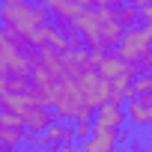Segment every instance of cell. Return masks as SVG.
<instances>
[{
    "instance_id": "obj_28",
    "label": "cell",
    "mask_w": 152,
    "mask_h": 152,
    "mask_svg": "<svg viewBox=\"0 0 152 152\" xmlns=\"http://www.w3.org/2000/svg\"><path fill=\"white\" fill-rule=\"evenodd\" d=\"M75 152H84V149H81V146H75Z\"/></svg>"
},
{
    "instance_id": "obj_11",
    "label": "cell",
    "mask_w": 152,
    "mask_h": 152,
    "mask_svg": "<svg viewBox=\"0 0 152 152\" xmlns=\"http://www.w3.org/2000/svg\"><path fill=\"white\" fill-rule=\"evenodd\" d=\"M113 21H116L122 30H131V27H137V21H140V9H137L134 3H119V6L113 9Z\"/></svg>"
},
{
    "instance_id": "obj_7",
    "label": "cell",
    "mask_w": 152,
    "mask_h": 152,
    "mask_svg": "<svg viewBox=\"0 0 152 152\" xmlns=\"http://www.w3.org/2000/svg\"><path fill=\"white\" fill-rule=\"evenodd\" d=\"M0 102H3V110L18 113V116H24L27 110L39 107V104L33 102V96H30V93H3V96H0Z\"/></svg>"
},
{
    "instance_id": "obj_21",
    "label": "cell",
    "mask_w": 152,
    "mask_h": 152,
    "mask_svg": "<svg viewBox=\"0 0 152 152\" xmlns=\"http://www.w3.org/2000/svg\"><path fill=\"white\" fill-rule=\"evenodd\" d=\"M78 3H81L84 9H96V0H78Z\"/></svg>"
},
{
    "instance_id": "obj_29",
    "label": "cell",
    "mask_w": 152,
    "mask_h": 152,
    "mask_svg": "<svg viewBox=\"0 0 152 152\" xmlns=\"http://www.w3.org/2000/svg\"><path fill=\"white\" fill-rule=\"evenodd\" d=\"M0 113H3V102H0Z\"/></svg>"
},
{
    "instance_id": "obj_3",
    "label": "cell",
    "mask_w": 152,
    "mask_h": 152,
    "mask_svg": "<svg viewBox=\"0 0 152 152\" xmlns=\"http://www.w3.org/2000/svg\"><path fill=\"white\" fill-rule=\"evenodd\" d=\"M78 87H81V96H84V104L90 107V110H96V107H102L104 102H110V84L104 81V78H99L96 72H87L84 78L78 81Z\"/></svg>"
},
{
    "instance_id": "obj_4",
    "label": "cell",
    "mask_w": 152,
    "mask_h": 152,
    "mask_svg": "<svg viewBox=\"0 0 152 152\" xmlns=\"http://www.w3.org/2000/svg\"><path fill=\"white\" fill-rule=\"evenodd\" d=\"M99 113H96V119H93V131H99V128H107V131H116L122 122H125V113H122V107H113L110 102H104L102 107H96Z\"/></svg>"
},
{
    "instance_id": "obj_13",
    "label": "cell",
    "mask_w": 152,
    "mask_h": 152,
    "mask_svg": "<svg viewBox=\"0 0 152 152\" xmlns=\"http://www.w3.org/2000/svg\"><path fill=\"white\" fill-rule=\"evenodd\" d=\"M131 87H134V93H137V96L152 93V72H146V75H140V78H134V81H131Z\"/></svg>"
},
{
    "instance_id": "obj_14",
    "label": "cell",
    "mask_w": 152,
    "mask_h": 152,
    "mask_svg": "<svg viewBox=\"0 0 152 152\" xmlns=\"http://www.w3.org/2000/svg\"><path fill=\"white\" fill-rule=\"evenodd\" d=\"M0 128H21V131H24V122H21V116H18V113L3 110V113H0Z\"/></svg>"
},
{
    "instance_id": "obj_9",
    "label": "cell",
    "mask_w": 152,
    "mask_h": 152,
    "mask_svg": "<svg viewBox=\"0 0 152 152\" xmlns=\"http://www.w3.org/2000/svg\"><path fill=\"white\" fill-rule=\"evenodd\" d=\"M125 69H128V63H125V60H119L113 51H107V54L102 57V63L96 66V75H99V78H104V81L110 84L113 78H119V75H122Z\"/></svg>"
},
{
    "instance_id": "obj_19",
    "label": "cell",
    "mask_w": 152,
    "mask_h": 152,
    "mask_svg": "<svg viewBox=\"0 0 152 152\" xmlns=\"http://www.w3.org/2000/svg\"><path fill=\"white\" fill-rule=\"evenodd\" d=\"M57 152H75V146H72V143H60V146H57Z\"/></svg>"
},
{
    "instance_id": "obj_24",
    "label": "cell",
    "mask_w": 152,
    "mask_h": 152,
    "mask_svg": "<svg viewBox=\"0 0 152 152\" xmlns=\"http://www.w3.org/2000/svg\"><path fill=\"white\" fill-rule=\"evenodd\" d=\"M0 3L6 6V3H30V0H0Z\"/></svg>"
},
{
    "instance_id": "obj_25",
    "label": "cell",
    "mask_w": 152,
    "mask_h": 152,
    "mask_svg": "<svg viewBox=\"0 0 152 152\" xmlns=\"http://www.w3.org/2000/svg\"><path fill=\"white\" fill-rule=\"evenodd\" d=\"M39 152H57V146H39Z\"/></svg>"
},
{
    "instance_id": "obj_1",
    "label": "cell",
    "mask_w": 152,
    "mask_h": 152,
    "mask_svg": "<svg viewBox=\"0 0 152 152\" xmlns=\"http://www.w3.org/2000/svg\"><path fill=\"white\" fill-rule=\"evenodd\" d=\"M48 15L51 12L42 3H6V6H0V21L6 24V30H15L24 42L36 27L48 24Z\"/></svg>"
},
{
    "instance_id": "obj_10",
    "label": "cell",
    "mask_w": 152,
    "mask_h": 152,
    "mask_svg": "<svg viewBox=\"0 0 152 152\" xmlns=\"http://www.w3.org/2000/svg\"><path fill=\"white\" fill-rule=\"evenodd\" d=\"M21 122H24V131H45L54 122V116H51L48 107H33V110H27L21 116Z\"/></svg>"
},
{
    "instance_id": "obj_5",
    "label": "cell",
    "mask_w": 152,
    "mask_h": 152,
    "mask_svg": "<svg viewBox=\"0 0 152 152\" xmlns=\"http://www.w3.org/2000/svg\"><path fill=\"white\" fill-rule=\"evenodd\" d=\"M116 131H107V128H99L93 131L87 140H84V152H116Z\"/></svg>"
},
{
    "instance_id": "obj_20",
    "label": "cell",
    "mask_w": 152,
    "mask_h": 152,
    "mask_svg": "<svg viewBox=\"0 0 152 152\" xmlns=\"http://www.w3.org/2000/svg\"><path fill=\"white\" fill-rule=\"evenodd\" d=\"M134 6L137 9H146V6H152V0H134Z\"/></svg>"
},
{
    "instance_id": "obj_30",
    "label": "cell",
    "mask_w": 152,
    "mask_h": 152,
    "mask_svg": "<svg viewBox=\"0 0 152 152\" xmlns=\"http://www.w3.org/2000/svg\"><path fill=\"white\" fill-rule=\"evenodd\" d=\"M122 3H134V0H122Z\"/></svg>"
},
{
    "instance_id": "obj_15",
    "label": "cell",
    "mask_w": 152,
    "mask_h": 152,
    "mask_svg": "<svg viewBox=\"0 0 152 152\" xmlns=\"http://www.w3.org/2000/svg\"><path fill=\"white\" fill-rule=\"evenodd\" d=\"M72 131H75V137H81V140H87L90 134H93V122H87V119H78L72 125Z\"/></svg>"
},
{
    "instance_id": "obj_12",
    "label": "cell",
    "mask_w": 152,
    "mask_h": 152,
    "mask_svg": "<svg viewBox=\"0 0 152 152\" xmlns=\"http://www.w3.org/2000/svg\"><path fill=\"white\" fill-rule=\"evenodd\" d=\"M0 143L9 146V149H18L24 143V131L21 128H0Z\"/></svg>"
},
{
    "instance_id": "obj_27",
    "label": "cell",
    "mask_w": 152,
    "mask_h": 152,
    "mask_svg": "<svg viewBox=\"0 0 152 152\" xmlns=\"http://www.w3.org/2000/svg\"><path fill=\"white\" fill-rule=\"evenodd\" d=\"M0 42H3V21H0Z\"/></svg>"
},
{
    "instance_id": "obj_17",
    "label": "cell",
    "mask_w": 152,
    "mask_h": 152,
    "mask_svg": "<svg viewBox=\"0 0 152 152\" xmlns=\"http://www.w3.org/2000/svg\"><path fill=\"white\" fill-rule=\"evenodd\" d=\"M137 102H140L143 107H152V93H143V96H137Z\"/></svg>"
},
{
    "instance_id": "obj_23",
    "label": "cell",
    "mask_w": 152,
    "mask_h": 152,
    "mask_svg": "<svg viewBox=\"0 0 152 152\" xmlns=\"http://www.w3.org/2000/svg\"><path fill=\"white\" fill-rule=\"evenodd\" d=\"M146 125L152 128V107H146Z\"/></svg>"
},
{
    "instance_id": "obj_6",
    "label": "cell",
    "mask_w": 152,
    "mask_h": 152,
    "mask_svg": "<svg viewBox=\"0 0 152 152\" xmlns=\"http://www.w3.org/2000/svg\"><path fill=\"white\" fill-rule=\"evenodd\" d=\"M39 3H42L51 15H57L60 21H66V24H72L75 18L81 15V9H84L78 0H39Z\"/></svg>"
},
{
    "instance_id": "obj_18",
    "label": "cell",
    "mask_w": 152,
    "mask_h": 152,
    "mask_svg": "<svg viewBox=\"0 0 152 152\" xmlns=\"http://www.w3.org/2000/svg\"><path fill=\"white\" fill-rule=\"evenodd\" d=\"M116 143H128V134H125L122 128H116Z\"/></svg>"
},
{
    "instance_id": "obj_22",
    "label": "cell",
    "mask_w": 152,
    "mask_h": 152,
    "mask_svg": "<svg viewBox=\"0 0 152 152\" xmlns=\"http://www.w3.org/2000/svg\"><path fill=\"white\" fill-rule=\"evenodd\" d=\"M131 152H152V149H143L140 143H131Z\"/></svg>"
},
{
    "instance_id": "obj_2",
    "label": "cell",
    "mask_w": 152,
    "mask_h": 152,
    "mask_svg": "<svg viewBox=\"0 0 152 152\" xmlns=\"http://www.w3.org/2000/svg\"><path fill=\"white\" fill-rule=\"evenodd\" d=\"M149 51H152V36H149L143 27H131V30L122 33V39H119V45H116L113 54H116L119 60H125V63H137V60H143Z\"/></svg>"
},
{
    "instance_id": "obj_26",
    "label": "cell",
    "mask_w": 152,
    "mask_h": 152,
    "mask_svg": "<svg viewBox=\"0 0 152 152\" xmlns=\"http://www.w3.org/2000/svg\"><path fill=\"white\" fill-rule=\"evenodd\" d=\"M0 152H15V149H9V146H3V143H0Z\"/></svg>"
},
{
    "instance_id": "obj_8",
    "label": "cell",
    "mask_w": 152,
    "mask_h": 152,
    "mask_svg": "<svg viewBox=\"0 0 152 152\" xmlns=\"http://www.w3.org/2000/svg\"><path fill=\"white\" fill-rule=\"evenodd\" d=\"M72 140H75V131L69 122H51L42 131V146H60V143H72Z\"/></svg>"
},
{
    "instance_id": "obj_16",
    "label": "cell",
    "mask_w": 152,
    "mask_h": 152,
    "mask_svg": "<svg viewBox=\"0 0 152 152\" xmlns=\"http://www.w3.org/2000/svg\"><path fill=\"white\" fill-rule=\"evenodd\" d=\"M24 143H30V146H42V131H24Z\"/></svg>"
}]
</instances>
